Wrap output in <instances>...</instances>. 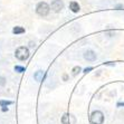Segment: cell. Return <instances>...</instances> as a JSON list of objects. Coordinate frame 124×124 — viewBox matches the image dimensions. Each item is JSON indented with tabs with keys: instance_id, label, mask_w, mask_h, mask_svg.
<instances>
[{
	"instance_id": "cell-2",
	"label": "cell",
	"mask_w": 124,
	"mask_h": 124,
	"mask_svg": "<svg viewBox=\"0 0 124 124\" xmlns=\"http://www.w3.org/2000/svg\"><path fill=\"white\" fill-rule=\"evenodd\" d=\"M49 6L47 5L46 2H39L37 5V7H36V11H37V14L39 15V16H41V17H45V16H47L49 12Z\"/></svg>"
},
{
	"instance_id": "cell-7",
	"label": "cell",
	"mask_w": 124,
	"mask_h": 124,
	"mask_svg": "<svg viewBox=\"0 0 124 124\" xmlns=\"http://www.w3.org/2000/svg\"><path fill=\"white\" fill-rule=\"evenodd\" d=\"M34 78L37 82L43 81V70H37V72L34 74Z\"/></svg>"
},
{
	"instance_id": "cell-8",
	"label": "cell",
	"mask_w": 124,
	"mask_h": 124,
	"mask_svg": "<svg viewBox=\"0 0 124 124\" xmlns=\"http://www.w3.org/2000/svg\"><path fill=\"white\" fill-rule=\"evenodd\" d=\"M12 32L14 34H23V32H25V29L23 27H15L12 29Z\"/></svg>"
},
{
	"instance_id": "cell-1",
	"label": "cell",
	"mask_w": 124,
	"mask_h": 124,
	"mask_svg": "<svg viewBox=\"0 0 124 124\" xmlns=\"http://www.w3.org/2000/svg\"><path fill=\"white\" fill-rule=\"evenodd\" d=\"M15 55H16V58L19 59V61H26V59H28V57H29V50L27 47L21 46V47L16 49Z\"/></svg>"
},
{
	"instance_id": "cell-11",
	"label": "cell",
	"mask_w": 124,
	"mask_h": 124,
	"mask_svg": "<svg viewBox=\"0 0 124 124\" xmlns=\"http://www.w3.org/2000/svg\"><path fill=\"white\" fill-rule=\"evenodd\" d=\"M15 70L18 72V73H23V72H25V67H23V66H15Z\"/></svg>"
},
{
	"instance_id": "cell-15",
	"label": "cell",
	"mask_w": 124,
	"mask_h": 124,
	"mask_svg": "<svg viewBox=\"0 0 124 124\" xmlns=\"http://www.w3.org/2000/svg\"><path fill=\"white\" fill-rule=\"evenodd\" d=\"M7 111H8V107H7V106H3L2 107V112H7Z\"/></svg>"
},
{
	"instance_id": "cell-12",
	"label": "cell",
	"mask_w": 124,
	"mask_h": 124,
	"mask_svg": "<svg viewBox=\"0 0 124 124\" xmlns=\"http://www.w3.org/2000/svg\"><path fill=\"white\" fill-rule=\"evenodd\" d=\"M12 104V102L10 101H0V106H7V105H10Z\"/></svg>"
},
{
	"instance_id": "cell-5",
	"label": "cell",
	"mask_w": 124,
	"mask_h": 124,
	"mask_svg": "<svg viewBox=\"0 0 124 124\" xmlns=\"http://www.w3.org/2000/svg\"><path fill=\"white\" fill-rule=\"evenodd\" d=\"M84 57L88 62H94L96 59V54L93 52V50H87V52L84 54Z\"/></svg>"
},
{
	"instance_id": "cell-3",
	"label": "cell",
	"mask_w": 124,
	"mask_h": 124,
	"mask_svg": "<svg viewBox=\"0 0 124 124\" xmlns=\"http://www.w3.org/2000/svg\"><path fill=\"white\" fill-rule=\"evenodd\" d=\"M104 121V115L103 113L100 111H95L91 114V122L92 124H102Z\"/></svg>"
},
{
	"instance_id": "cell-6",
	"label": "cell",
	"mask_w": 124,
	"mask_h": 124,
	"mask_svg": "<svg viewBox=\"0 0 124 124\" xmlns=\"http://www.w3.org/2000/svg\"><path fill=\"white\" fill-rule=\"evenodd\" d=\"M69 9H70L73 12H78L79 11V5H78L76 1H72V2L69 3Z\"/></svg>"
},
{
	"instance_id": "cell-4",
	"label": "cell",
	"mask_w": 124,
	"mask_h": 124,
	"mask_svg": "<svg viewBox=\"0 0 124 124\" xmlns=\"http://www.w3.org/2000/svg\"><path fill=\"white\" fill-rule=\"evenodd\" d=\"M64 7V3L62 0H54L52 2V9L55 12H58L59 10H62Z\"/></svg>"
},
{
	"instance_id": "cell-10",
	"label": "cell",
	"mask_w": 124,
	"mask_h": 124,
	"mask_svg": "<svg viewBox=\"0 0 124 124\" xmlns=\"http://www.w3.org/2000/svg\"><path fill=\"white\" fill-rule=\"evenodd\" d=\"M78 72H81V67L79 66H76V67H74V68H73V70H72V74L74 76L75 75H77V73Z\"/></svg>"
},
{
	"instance_id": "cell-14",
	"label": "cell",
	"mask_w": 124,
	"mask_h": 124,
	"mask_svg": "<svg viewBox=\"0 0 124 124\" xmlns=\"http://www.w3.org/2000/svg\"><path fill=\"white\" fill-rule=\"evenodd\" d=\"M90 70H92V67H88V68H86L85 70H84V73H88Z\"/></svg>"
},
{
	"instance_id": "cell-13",
	"label": "cell",
	"mask_w": 124,
	"mask_h": 124,
	"mask_svg": "<svg viewBox=\"0 0 124 124\" xmlns=\"http://www.w3.org/2000/svg\"><path fill=\"white\" fill-rule=\"evenodd\" d=\"M6 85V79H5V77H1L0 76V87H2Z\"/></svg>"
},
{
	"instance_id": "cell-9",
	"label": "cell",
	"mask_w": 124,
	"mask_h": 124,
	"mask_svg": "<svg viewBox=\"0 0 124 124\" xmlns=\"http://www.w3.org/2000/svg\"><path fill=\"white\" fill-rule=\"evenodd\" d=\"M68 118H69V115H68V114H65V115L62 117V123H63V124H69Z\"/></svg>"
}]
</instances>
